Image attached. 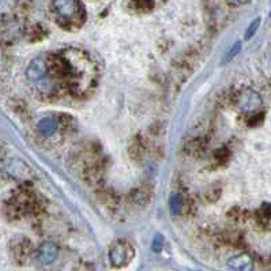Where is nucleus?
I'll use <instances>...</instances> for the list:
<instances>
[{"instance_id":"obj_1","label":"nucleus","mask_w":271,"mask_h":271,"mask_svg":"<svg viewBox=\"0 0 271 271\" xmlns=\"http://www.w3.org/2000/svg\"><path fill=\"white\" fill-rule=\"evenodd\" d=\"M52 14L56 22L62 29L75 31L83 26L86 21V13L79 2H54L51 3Z\"/></svg>"},{"instance_id":"obj_2","label":"nucleus","mask_w":271,"mask_h":271,"mask_svg":"<svg viewBox=\"0 0 271 271\" xmlns=\"http://www.w3.org/2000/svg\"><path fill=\"white\" fill-rule=\"evenodd\" d=\"M133 258V247L131 243L125 240L117 241L111 248L109 252V259L113 267H124L127 266Z\"/></svg>"},{"instance_id":"obj_3","label":"nucleus","mask_w":271,"mask_h":271,"mask_svg":"<svg viewBox=\"0 0 271 271\" xmlns=\"http://www.w3.org/2000/svg\"><path fill=\"white\" fill-rule=\"evenodd\" d=\"M33 252V244L26 237H19L13 244V255L18 263H25Z\"/></svg>"},{"instance_id":"obj_4","label":"nucleus","mask_w":271,"mask_h":271,"mask_svg":"<svg viewBox=\"0 0 271 271\" xmlns=\"http://www.w3.org/2000/svg\"><path fill=\"white\" fill-rule=\"evenodd\" d=\"M145 151H146V142L142 139H135L132 145L129 146V156L133 161L142 160L145 156Z\"/></svg>"},{"instance_id":"obj_5","label":"nucleus","mask_w":271,"mask_h":271,"mask_svg":"<svg viewBox=\"0 0 271 271\" xmlns=\"http://www.w3.org/2000/svg\"><path fill=\"white\" fill-rule=\"evenodd\" d=\"M98 196H100L101 202H103L107 207H115V206L117 205V198H116L115 194L109 191V190H105V188H104V190H100V191H98Z\"/></svg>"},{"instance_id":"obj_6","label":"nucleus","mask_w":271,"mask_h":271,"mask_svg":"<svg viewBox=\"0 0 271 271\" xmlns=\"http://www.w3.org/2000/svg\"><path fill=\"white\" fill-rule=\"evenodd\" d=\"M150 195H151L150 190L147 187H142L138 188L137 191L133 192L132 199L137 205H145V203H147V202L150 200Z\"/></svg>"},{"instance_id":"obj_7","label":"nucleus","mask_w":271,"mask_h":271,"mask_svg":"<svg viewBox=\"0 0 271 271\" xmlns=\"http://www.w3.org/2000/svg\"><path fill=\"white\" fill-rule=\"evenodd\" d=\"M154 5L156 3H153V2H129L128 3L129 7H132L133 11H137L138 14L150 13Z\"/></svg>"},{"instance_id":"obj_8","label":"nucleus","mask_w":271,"mask_h":271,"mask_svg":"<svg viewBox=\"0 0 271 271\" xmlns=\"http://www.w3.org/2000/svg\"><path fill=\"white\" fill-rule=\"evenodd\" d=\"M219 196H221V188L217 187V186L209 188V190L205 192V200L206 202H209V203H215V202L219 199Z\"/></svg>"},{"instance_id":"obj_9","label":"nucleus","mask_w":271,"mask_h":271,"mask_svg":"<svg viewBox=\"0 0 271 271\" xmlns=\"http://www.w3.org/2000/svg\"><path fill=\"white\" fill-rule=\"evenodd\" d=\"M232 267H233L236 271H251L252 263H251V259H249L248 256L243 255V256H241L240 264H232Z\"/></svg>"},{"instance_id":"obj_10","label":"nucleus","mask_w":271,"mask_h":271,"mask_svg":"<svg viewBox=\"0 0 271 271\" xmlns=\"http://www.w3.org/2000/svg\"><path fill=\"white\" fill-rule=\"evenodd\" d=\"M228 158H229V153H228V150H218L217 153H215V160H217L218 164H225V162H228Z\"/></svg>"},{"instance_id":"obj_11","label":"nucleus","mask_w":271,"mask_h":271,"mask_svg":"<svg viewBox=\"0 0 271 271\" xmlns=\"http://www.w3.org/2000/svg\"><path fill=\"white\" fill-rule=\"evenodd\" d=\"M262 119H263V115L253 116V117H251V119L248 120V124L255 125V124H258V123H262Z\"/></svg>"}]
</instances>
